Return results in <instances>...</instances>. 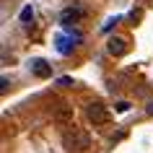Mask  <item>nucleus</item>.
I'll return each mask as SVG.
<instances>
[{
  "instance_id": "obj_1",
  "label": "nucleus",
  "mask_w": 153,
  "mask_h": 153,
  "mask_svg": "<svg viewBox=\"0 0 153 153\" xmlns=\"http://www.w3.org/2000/svg\"><path fill=\"white\" fill-rule=\"evenodd\" d=\"M62 143H65L68 151H86L91 145V135L86 130H81V127H73V130H68L62 135Z\"/></svg>"
},
{
  "instance_id": "obj_2",
  "label": "nucleus",
  "mask_w": 153,
  "mask_h": 153,
  "mask_svg": "<svg viewBox=\"0 0 153 153\" xmlns=\"http://www.w3.org/2000/svg\"><path fill=\"white\" fill-rule=\"evenodd\" d=\"M86 117H88L91 125H106V120H109V112H106V106L101 104V101H91L88 106H86Z\"/></svg>"
},
{
  "instance_id": "obj_3",
  "label": "nucleus",
  "mask_w": 153,
  "mask_h": 153,
  "mask_svg": "<svg viewBox=\"0 0 153 153\" xmlns=\"http://www.w3.org/2000/svg\"><path fill=\"white\" fill-rule=\"evenodd\" d=\"M106 49H109V55L122 57L125 52H127V44H125V39H122V36H109V42H106Z\"/></svg>"
},
{
  "instance_id": "obj_4",
  "label": "nucleus",
  "mask_w": 153,
  "mask_h": 153,
  "mask_svg": "<svg viewBox=\"0 0 153 153\" xmlns=\"http://www.w3.org/2000/svg\"><path fill=\"white\" fill-rule=\"evenodd\" d=\"M31 70H34V75H39V78H49L52 75V65L47 62V60H31Z\"/></svg>"
},
{
  "instance_id": "obj_5",
  "label": "nucleus",
  "mask_w": 153,
  "mask_h": 153,
  "mask_svg": "<svg viewBox=\"0 0 153 153\" xmlns=\"http://www.w3.org/2000/svg\"><path fill=\"white\" fill-rule=\"evenodd\" d=\"M55 117L62 125H68V122H73V104H68V101H60L57 104V112H55Z\"/></svg>"
},
{
  "instance_id": "obj_6",
  "label": "nucleus",
  "mask_w": 153,
  "mask_h": 153,
  "mask_svg": "<svg viewBox=\"0 0 153 153\" xmlns=\"http://www.w3.org/2000/svg\"><path fill=\"white\" fill-rule=\"evenodd\" d=\"M83 13H86L83 8H65L60 18H62V24H70V21H78V18H83Z\"/></svg>"
},
{
  "instance_id": "obj_7",
  "label": "nucleus",
  "mask_w": 153,
  "mask_h": 153,
  "mask_svg": "<svg viewBox=\"0 0 153 153\" xmlns=\"http://www.w3.org/2000/svg\"><path fill=\"white\" fill-rule=\"evenodd\" d=\"M21 24H24L26 29H29V26L34 24V10H31V5H26V8L21 10Z\"/></svg>"
},
{
  "instance_id": "obj_8",
  "label": "nucleus",
  "mask_w": 153,
  "mask_h": 153,
  "mask_svg": "<svg viewBox=\"0 0 153 153\" xmlns=\"http://www.w3.org/2000/svg\"><path fill=\"white\" fill-rule=\"evenodd\" d=\"M73 83L75 81H73L70 75H62V78H60V86H73Z\"/></svg>"
},
{
  "instance_id": "obj_9",
  "label": "nucleus",
  "mask_w": 153,
  "mask_h": 153,
  "mask_svg": "<svg viewBox=\"0 0 153 153\" xmlns=\"http://www.w3.org/2000/svg\"><path fill=\"white\" fill-rule=\"evenodd\" d=\"M8 75H3V78H0V91H5V88H8Z\"/></svg>"
},
{
  "instance_id": "obj_10",
  "label": "nucleus",
  "mask_w": 153,
  "mask_h": 153,
  "mask_svg": "<svg viewBox=\"0 0 153 153\" xmlns=\"http://www.w3.org/2000/svg\"><path fill=\"white\" fill-rule=\"evenodd\" d=\"M117 109H120V112H127L130 104H127V101H120V106H117Z\"/></svg>"
},
{
  "instance_id": "obj_11",
  "label": "nucleus",
  "mask_w": 153,
  "mask_h": 153,
  "mask_svg": "<svg viewBox=\"0 0 153 153\" xmlns=\"http://www.w3.org/2000/svg\"><path fill=\"white\" fill-rule=\"evenodd\" d=\"M145 112H148V114H153V101H148V106H145Z\"/></svg>"
}]
</instances>
